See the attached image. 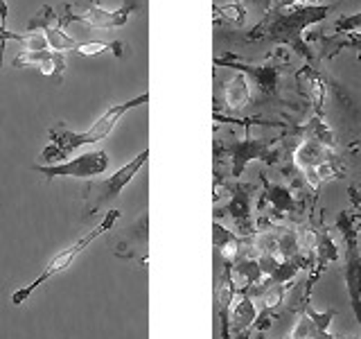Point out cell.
Wrapping results in <instances>:
<instances>
[{
	"label": "cell",
	"instance_id": "6da1fadb",
	"mask_svg": "<svg viewBox=\"0 0 361 339\" xmlns=\"http://www.w3.org/2000/svg\"><path fill=\"white\" fill-rule=\"evenodd\" d=\"M338 3L330 5H280L278 0H274V5L267 9L264 18L253 25L246 34H237L231 37L240 43H274V45H285V48L293 50L300 54L310 66L316 61V52L305 43V32L312 25L321 23L327 18L330 11L336 9Z\"/></svg>",
	"mask_w": 361,
	"mask_h": 339
},
{
	"label": "cell",
	"instance_id": "7a4b0ae2",
	"mask_svg": "<svg viewBox=\"0 0 361 339\" xmlns=\"http://www.w3.org/2000/svg\"><path fill=\"white\" fill-rule=\"evenodd\" d=\"M214 68H231L235 73H244L251 79L255 95L251 100L253 107H289V109H300V105H293V102L282 97V77L291 68V54L285 45H276L274 50H269L264 56V61L253 64V61H244V56L237 52L226 50V54L214 56Z\"/></svg>",
	"mask_w": 361,
	"mask_h": 339
},
{
	"label": "cell",
	"instance_id": "3957f363",
	"mask_svg": "<svg viewBox=\"0 0 361 339\" xmlns=\"http://www.w3.org/2000/svg\"><path fill=\"white\" fill-rule=\"evenodd\" d=\"M147 102H149V93H140L138 97H133L129 102H122V105H111L104 113H102L99 120L93 124V127H90L88 131H84V133H75V131L68 129L66 124L56 122L54 127H50V131H48L50 143L39 154V161L45 163V165L63 163L75 150H79V147H86V145L104 141L124 113L135 109V107H140V105H147Z\"/></svg>",
	"mask_w": 361,
	"mask_h": 339
},
{
	"label": "cell",
	"instance_id": "277c9868",
	"mask_svg": "<svg viewBox=\"0 0 361 339\" xmlns=\"http://www.w3.org/2000/svg\"><path fill=\"white\" fill-rule=\"evenodd\" d=\"M280 138H233L214 141V165L226 161L231 165V177L240 179L246 165L251 161H264L267 165H276L282 158V150H276Z\"/></svg>",
	"mask_w": 361,
	"mask_h": 339
},
{
	"label": "cell",
	"instance_id": "5b68a950",
	"mask_svg": "<svg viewBox=\"0 0 361 339\" xmlns=\"http://www.w3.org/2000/svg\"><path fill=\"white\" fill-rule=\"evenodd\" d=\"M120 220V210H109L104 218H102V222L95 226L93 231H88L86 235H82L79 240L75 242V244H71L68 249H63V251H59L56 254L48 265H45V269L41 271V274L34 278L30 285H23V287H18L14 294H11V303L14 305H23L25 303L34 292H37L43 282H48L50 278H54L56 274H61V271H66L68 267H71L75 260H77V256L84 251V249H88L90 244H93L97 237H102L106 231H111L113 229V224H116Z\"/></svg>",
	"mask_w": 361,
	"mask_h": 339
},
{
	"label": "cell",
	"instance_id": "8992f818",
	"mask_svg": "<svg viewBox=\"0 0 361 339\" xmlns=\"http://www.w3.org/2000/svg\"><path fill=\"white\" fill-rule=\"evenodd\" d=\"M149 158V150H142L135 158L127 165H122L118 172H113L111 177L102 179V181H90L84 188V218H93L95 213H99V208H104L106 203H111L113 199L120 197V192L131 184V179L142 170V165Z\"/></svg>",
	"mask_w": 361,
	"mask_h": 339
},
{
	"label": "cell",
	"instance_id": "52a82bcc",
	"mask_svg": "<svg viewBox=\"0 0 361 339\" xmlns=\"http://www.w3.org/2000/svg\"><path fill=\"white\" fill-rule=\"evenodd\" d=\"M336 224H338V229H341V233L345 237V244H348L343 276H345L350 305H353L355 319L361 328V251H359L357 235H355V220L350 218L348 213H341V218H338Z\"/></svg>",
	"mask_w": 361,
	"mask_h": 339
},
{
	"label": "cell",
	"instance_id": "ba28073f",
	"mask_svg": "<svg viewBox=\"0 0 361 339\" xmlns=\"http://www.w3.org/2000/svg\"><path fill=\"white\" fill-rule=\"evenodd\" d=\"M109 167V156L106 152H86L77 158H71V161H63V163H54V165H32V170L37 174L45 177L48 181L52 179H90V177H97L102 172H106Z\"/></svg>",
	"mask_w": 361,
	"mask_h": 339
},
{
	"label": "cell",
	"instance_id": "9c48e42d",
	"mask_svg": "<svg viewBox=\"0 0 361 339\" xmlns=\"http://www.w3.org/2000/svg\"><path fill=\"white\" fill-rule=\"evenodd\" d=\"M253 192L255 186L251 184H235L231 186V199L224 206L221 213L231 215L237 233L242 237H253L255 235V224H253Z\"/></svg>",
	"mask_w": 361,
	"mask_h": 339
},
{
	"label": "cell",
	"instance_id": "30bf717a",
	"mask_svg": "<svg viewBox=\"0 0 361 339\" xmlns=\"http://www.w3.org/2000/svg\"><path fill=\"white\" fill-rule=\"evenodd\" d=\"M11 64H14V66L34 64V66L41 68L43 75L54 77L56 82H61V79H63V68H66L63 52H56V50H37V52L23 50L20 54H16V59Z\"/></svg>",
	"mask_w": 361,
	"mask_h": 339
},
{
	"label": "cell",
	"instance_id": "8fae6325",
	"mask_svg": "<svg viewBox=\"0 0 361 339\" xmlns=\"http://www.w3.org/2000/svg\"><path fill=\"white\" fill-rule=\"evenodd\" d=\"M135 9V3H124L120 9L116 11H106V9H102V7H93V5H88L84 14H79L82 16L90 28H97V30H111V28H122L124 23L129 20L131 16V11Z\"/></svg>",
	"mask_w": 361,
	"mask_h": 339
},
{
	"label": "cell",
	"instance_id": "7c38bea8",
	"mask_svg": "<svg viewBox=\"0 0 361 339\" xmlns=\"http://www.w3.org/2000/svg\"><path fill=\"white\" fill-rule=\"evenodd\" d=\"M332 154H336V152L327 150V147H323L321 143L310 141V138H300L291 152V161L298 172H305V170L316 167L319 163L327 161V158H332Z\"/></svg>",
	"mask_w": 361,
	"mask_h": 339
},
{
	"label": "cell",
	"instance_id": "4fadbf2b",
	"mask_svg": "<svg viewBox=\"0 0 361 339\" xmlns=\"http://www.w3.org/2000/svg\"><path fill=\"white\" fill-rule=\"evenodd\" d=\"M253 100V84L244 73H235L224 86V107L228 111H242Z\"/></svg>",
	"mask_w": 361,
	"mask_h": 339
},
{
	"label": "cell",
	"instance_id": "5bb4252c",
	"mask_svg": "<svg viewBox=\"0 0 361 339\" xmlns=\"http://www.w3.org/2000/svg\"><path fill=\"white\" fill-rule=\"evenodd\" d=\"M257 316H259L257 303L251 297H246V294H237L228 308V321L233 323L235 331L240 335L248 333V328L257 321Z\"/></svg>",
	"mask_w": 361,
	"mask_h": 339
},
{
	"label": "cell",
	"instance_id": "9a60e30c",
	"mask_svg": "<svg viewBox=\"0 0 361 339\" xmlns=\"http://www.w3.org/2000/svg\"><path fill=\"white\" fill-rule=\"evenodd\" d=\"M293 131H296L300 138L316 141V143H321L323 147H327V150H332V152H336V147H338L336 133L332 131L330 124L325 122V118L323 116H316V113H314V116L307 122L300 124V127H296Z\"/></svg>",
	"mask_w": 361,
	"mask_h": 339
},
{
	"label": "cell",
	"instance_id": "2e32d148",
	"mask_svg": "<svg viewBox=\"0 0 361 339\" xmlns=\"http://www.w3.org/2000/svg\"><path fill=\"white\" fill-rule=\"evenodd\" d=\"M242 237L233 233L231 229H226L224 224H219V220L212 222V246L224 256L226 263H233L235 258H240L242 254Z\"/></svg>",
	"mask_w": 361,
	"mask_h": 339
},
{
	"label": "cell",
	"instance_id": "e0dca14e",
	"mask_svg": "<svg viewBox=\"0 0 361 339\" xmlns=\"http://www.w3.org/2000/svg\"><path fill=\"white\" fill-rule=\"evenodd\" d=\"M214 11V25H221V23H226V25H231V28H237V30H242L246 25V18H248V9H246V3L244 0H231V3H214L212 7Z\"/></svg>",
	"mask_w": 361,
	"mask_h": 339
},
{
	"label": "cell",
	"instance_id": "ac0fdd59",
	"mask_svg": "<svg viewBox=\"0 0 361 339\" xmlns=\"http://www.w3.org/2000/svg\"><path fill=\"white\" fill-rule=\"evenodd\" d=\"M264 181V192L262 195H267V201L274 206L276 213H298L302 208V203L296 201V195L287 188V186H278V184H269V181L262 177Z\"/></svg>",
	"mask_w": 361,
	"mask_h": 339
},
{
	"label": "cell",
	"instance_id": "d6986e66",
	"mask_svg": "<svg viewBox=\"0 0 361 339\" xmlns=\"http://www.w3.org/2000/svg\"><path fill=\"white\" fill-rule=\"evenodd\" d=\"M122 48L124 45L120 41H113V43H109V41H84V43H77L75 52L90 56V54H99L104 50H111V52H116V56H122Z\"/></svg>",
	"mask_w": 361,
	"mask_h": 339
},
{
	"label": "cell",
	"instance_id": "ffe728a7",
	"mask_svg": "<svg viewBox=\"0 0 361 339\" xmlns=\"http://www.w3.org/2000/svg\"><path fill=\"white\" fill-rule=\"evenodd\" d=\"M59 20V14L54 11L52 5H43L37 14H34V18L27 23V32H34V30H45L48 25H52V23Z\"/></svg>",
	"mask_w": 361,
	"mask_h": 339
},
{
	"label": "cell",
	"instance_id": "44dd1931",
	"mask_svg": "<svg viewBox=\"0 0 361 339\" xmlns=\"http://www.w3.org/2000/svg\"><path fill=\"white\" fill-rule=\"evenodd\" d=\"M287 282H269V285L264 287L262 292V303H264V308L271 310V308H276V305L282 303V299H285V287Z\"/></svg>",
	"mask_w": 361,
	"mask_h": 339
},
{
	"label": "cell",
	"instance_id": "7402d4cb",
	"mask_svg": "<svg viewBox=\"0 0 361 339\" xmlns=\"http://www.w3.org/2000/svg\"><path fill=\"white\" fill-rule=\"evenodd\" d=\"M332 30L336 34H345V32H361V11L357 14H343L334 20Z\"/></svg>",
	"mask_w": 361,
	"mask_h": 339
},
{
	"label": "cell",
	"instance_id": "603a6c76",
	"mask_svg": "<svg viewBox=\"0 0 361 339\" xmlns=\"http://www.w3.org/2000/svg\"><path fill=\"white\" fill-rule=\"evenodd\" d=\"M9 16V7H7V0H0V23L5 25V20Z\"/></svg>",
	"mask_w": 361,
	"mask_h": 339
},
{
	"label": "cell",
	"instance_id": "cb8c5ba5",
	"mask_svg": "<svg viewBox=\"0 0 361 339\" xmlns=\"http://www.w3.org/2000/svg\"><path fill=\"white\" fill-rule=\"evenodd\" d=\"M350 152H359V154H361V141H357V143L350 145Z\"/></svg>",
	"mask_w": 361,
	"mask_h": 339
},
{
	"label": "cell",
	"instance_id": "d4e9b609",
	"mask_svg": "<svg viewBox=\"0 0 361 339\" xmlns=\"http://www.w3.org/2000/svg\"><path fill=\"white\" fill-rule=\"evenodd\" d=\"M88 5H93V7H102V0H88Z\"/></svg>",
	"mask_w": 361,
	"mask_h": 339
}]
</instances>
